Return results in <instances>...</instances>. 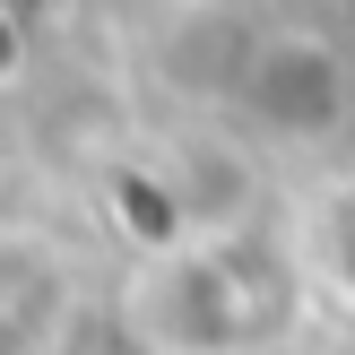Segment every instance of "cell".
<instances>
[{
  "mask_svg": "<svg viewBox=\"0 0 355 355\" xmlns=\"http://www.w3.org/2000/svg\"><path fill=\"white\" fill-rule=\"evenodd\" d=\"M277 277H252L217 243H173L130 286V329L156 355H252L277 329Z\"/></svg>",
  "mask_w": 355,
  "mask_h": 355,
  "instance_id": "cell-1",
  "label": "cell"
},
{
  "mask_svg": "<svg viewBox=\"0 0 355 355\" xmlns=\"http://www.w3.org/2000/svg\"><path fill=\"white\" fill-rule=\"evenodd\" d=\"M295 269L355 312V173L347 182H321L304 200V217H295Z\"/></svg>",
  "mask_w": 355,
  "mask_h": 355,
  "instance_id": "cell-2",
  "label": "cell"
}]
</instances>
